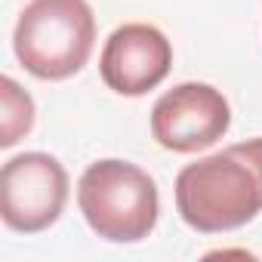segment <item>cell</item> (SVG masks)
<instances>
[{
  "label": "cell",
  "mask_w": 262,
  "mask_h": 262,
  "mask_svg": "<svg viewBox=\"0 0 262 262\" xmlns=\"http://www.w3.org/2000/svg\"><path fill=\"white\" fill-rule=\"evenodd\" d=\"M0 93H4V120H0V145L10 148L16 145L28 129L34 126V102L31 96L13 80L4 77L0 80Z\"/></svg>",
  "instance_id": "7"
},
{
  "label": "cell",
  "mask_w": 262,
  "mask_h": 262,
  "mask_svg": "<svg viewBox=\"0 0 262 262\" xmlns=\"http://www.w3.org/2000/svg\"><path fill=\"white\" fill-rule=\"evenodd\" d=\"M231 108L210 83H179L151 108V136L161 148L191 155L210 148L228 133Z\"/></svg>",
  "instance_id": "5"
},
{
  "label": "cell",
  "mask_w": 262,
  "mask_h": 262,
  "mask_svg": "<svg viewBox=\"0 0 262 262\" xmlns=\"http://www.w3.org/2000/svg\"><path fill=\"white\" fill-rule=\"evenodd\" d=\"M170 40L164 37V31L145 22H129L111 31L99 59L105 86L120 96H145L170 74Z\"/></svg>",
  "instance_id": "6"
},
{
  "label": "cell",
  "mask_w": 262,
  "mask_h": 262,
  "mask_svg": "<svg viewBox=\"0 0 262 262\" xmlns=\"http://www.w3.org/2000/svg\"><path fill=\"white\" fill-rule=\"evenodd\" d=\"M96 43V19L86 0H31L13 34L22 68L40 80L77 74Z\"/></svg>",
  "instance_id": "3"
},
{
  "label": "cell",
  "mask_w": 262,
  "mask_h": 262,
  "mask_svg": "<svg viewBox=\"0 0 262 262\" xmlns=\"http://www.w3.org/2000/svg\"><path fill=\"white\" fill-rule=\"evenodd\" d=\"M176 210L194 231L219 234L262 213V136L201 158L176 176Z\"/></svg>",
  "instance_id": "1"
},
{
  "label": "cell",
  "mask_w": 262,
  "mask_h": 262,
  "mask_svg": "<svg viewBox=\"0 0 262 262\" xmlns=\"http://www.w3.org/2000/svg\"><path fill=\"white\" fill-rule=\"evenodd\" d=\"M68 201L65 167L43 151H25L0 170V216L13 231L34 234L50 228Z\"/></svg>",
  "instance_id": "4"
},
{
  "label": "cell",
  "mask_w": 262,
  "mask_h": 262,
  "mask_svg": "<svg viewBox=\"0 0 262 262\" xmlns=\"http://www.w3.org/2000/svg\"><path fill=\"white\" fill-rule=\"evenodd\" d=\"M77 204L86 225L114 244H136L151 234L161 213L155 179L129 161H96L77 182Z\"/></svg>",
  "instance_id": "2"
}]
</instances>
